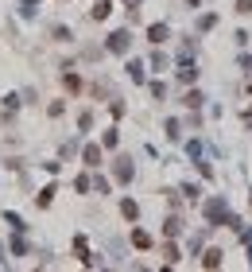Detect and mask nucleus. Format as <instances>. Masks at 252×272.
Segmentation results:
<instances>
[{"mask_svg":"<svg viewBox=\"0 0 252 272\" xmlns=\"http://www.w3.org/2000/svg\"><path fill=\"white\" fill-rule=\"evenodd\" d=\"M148 39H151V43H163V39H167V28H163V24H155V28L148 31Z\"/></svg>","mask_w":252,"mask_h":272,"instance_id":"7ed1b4c3","label":"nucleus"},{"mask_svg":"<svg viewBox=\"0 0 252 272\" xmlns=\"http://www.w3.org/2000/svg\"><path fill=\"white\" fill-rule=\"evenodd\" d=\"M128 4H140V0H128Z\"/></svg>","mask_w":252,"mask_h":272,"instance_id":"0eeeda50","label":"nucleus"},{"mask_svg":"<svg viewBox=\"0 0 252 272\" xmlns=\"http://www.w3.org/2000/svg\"><path fill=\"white\" fill-rule=\"evenodd\" d=\"M202 264H206V268H217V264H221V249H209L206 257H202Z\"/></svg>","mask_w":252,"mask_h":272,"instance_id":"f03ea898","label":"nucleus"},{"mask_svg":"<svg viewBox=\"0 0 252 272\" xmlns=\"http://www.w3.org/2000/svg\"><path fill=\"white\" fill-rule=\"evenodd\" d=\"M237 12H244V16H248V12H252V0H237Z\"/></svg>","mask_w":252,"mask_h":272,"instance_id":"423d86ee","label":"nucleus"},{"mask_svg":"<svg viewBox=\"0 0 252 272\" xmlns=\"http://www.w3.org/2000/svg\"><path fill=\"white\" fill-rule=\"evenodd\" d=\"M132 245H140V249H148V245H151V237L144 233V229H132Z\"/></svg>","mask_w":252,"mask_h":272,"instance_id":"39448f33","label":"nucleus"},{"mask_svg":"<svg viewBox=\"0 0 252 272\" xmlns=\"http://www.w3.org/2000/svg\"><path fill=\"white\" fill-rule=\"evenodd\" d=\"M120 210H124V218H128V222H136V214H140L132 199H124V202H120Z\"/></svg>","mask_w":252,"mask_h":272,"instance_id":"20e7f679","label":"nucleus"},{"mask_svg":"<svg viewBox=\"0 0 252 272\" xmlns=\"http://www.w3.org/2000/svg\"><path fill=\"white\" fill-rule=\"evenodd\" d=\"M109 51H128V31H117V35L109 39Z\"/></svg>","mask_w":252,"mask_h":272,"instance_id":"f257e3e1","label":"nucleus"}]
</instances>
